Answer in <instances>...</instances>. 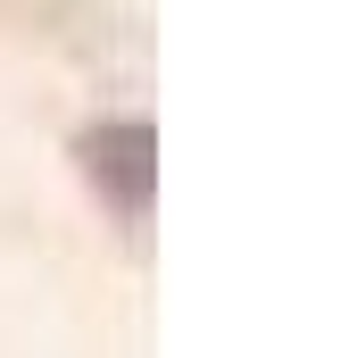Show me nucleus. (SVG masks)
Returning <instances> with one entry per match:
<instances>
[{"mask_svg": "<svg viewBox=\"0 0 349 358\" xmlns=\"http://www.w3.org/2000/svg\"><path fill=\"white\" fill-rule=\"evenodd\" d=\"M84 167L91 183L125 208V217H142L150 208V125H100V134H84Z\"/></svg>", "mask_w": 349, "mask_h": 358, "instance_id": "obj_1", "label": "nucleus"}]
</instances>
